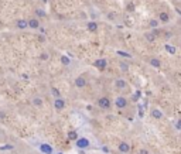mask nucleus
Here are the masks:
<instances>
[{"instance_id":"nucleus-1","label":"nucleus","mask_w":181,"mask_h":154,"mask_svg":"<svg viewBox=\"0 0 181 154\" xmlns=\"http://www.w3.org/2000/svg\"><path fill=\"white\" fill-rule=\"evenodd\" d=\"M98 108L99 109H102V110H108L110 109V106H112V102H110V99H109L108 96H102V98H99L98 99Z\"/></svg>"},{"instance_id":"nucleus-2","label":"nucleus","mask_w":181,"mask_h":154,"mask_svg":"<svg viewBox=\"0 0 181 154\" xmlns=\"http://www.w3.org/2000/svg\"><path fill=\"white\" fill-rule=\"evenodd\" d=\"M75 146H76V149H79V150H85V149H88V147L91 146V141H89L86 137H79V139L75 141Z\"/></svg>"},{"instance_id":"nucleus-3","label":"nucleus","mask_w":181,"mask_h":154,"mask_svg":"<svg viewBox=\"0 0 181 154\" xmlns=\"http://www.w3.org/2000/svg\"><path fill=\"white\" fill-rule=\"evenodd\" d=\"M115 106L117 109H126L127 108V99L125 96H117L115 99Z\"/></svg>"},{"instance_id":"nucleus-4","label":"nucleus","mask_w":181,"mask_h":154,"mask_svg":"<svg viewBox=\"0 0 181 154\" xmlns=\"http://www.w3.org/2000/svg\"><path fill=\"white\" fill-rule=\"evenodd\" d=\"M38 150L44 154H54V147L47 144V143H40L38 144Z\"/></svg>"},{"instance_id":"nucleus-5","label":"nucleus","mask_w":181,"mask_h":154,"mask_svg":"<svg viewBox=\"0 0 181 154\" xmlns=\"http://www.w3.org/2000/svg\"><path fill=\"white\" fill-rule=\"evenodd\" d=\"M117 150H119V153L127 154L129 151H130V144H129L127 141H120L119 146H117Z\"/></svg>"},{"instance_id":"nucleus-6","label":"nucleus","mask_w":181,"mask_h":154,"mask_svg":"<svg viewBox=\"0 0 181 154\" xmlns=\"http://www.w3.org/2000/svg\"><path fill=\"white\" fill-rule=\"evenodd\" d=\"M93 65L98 68V69H101V71H103L106 67H108V61L105 59V58H99V59H96L95 62H93Z\"/></svg>"},{"instance_id":"nucleus-7","label":"nucleus","mask_w":181,"mask_h":154,"mask_svg":"<svg viewBox=\"0 0 181 154\" xmlns=\"http://www.w3.org/2000/svg\"><path fill=\"white\" fill-rule=\"evenodd\" d=\"M16 26H17L19 30H26V28H29V21L24 20V19H19L16 21Z\"/></svg>"},{"instance_id":"nucleus-8","label":"nucleus","mask_w":181,"mask_h":154,"mask_svg":"<svg viewBox=\"0 0 181 154\" xmlns=\"http://www.w3.org/2000/svg\"><path fill=\"white\" fill-rule=\"evenodd\" d=\"M27 21H29V28H31V30H38L40 28V21L37 20L36 17H33V19H30Z\"/></svg>"},{"instance_id":"nucleus-9","label":"nucleus","mask_w":181,"mask_h":154,"mask_svg":"<svg viewBox=\"0 0 181 154\" xmlns=\"http://www.w3.org/2000/svg\"><path fill=\"white\" fill-rule=\"evenodd\" d=\"M74 83H75L76 88H85L86 86V79L84 77H78V78H75Z\"/></svg>"},{"instance_id":"nucleus-10","label":"nucleus","mask_w":181,"mask_h":154,"mask_svg":"<svg viewBox=\"0 0 181 154\" xmlns=\"http://www.w3.org/2000/svg\"><path fill=\"white\" fill-rule=\"evenodd\" d=\"M54 108H55L57 110H62V109L65 108V100H64L62 98L55 99V100H54Z\"/></svg>"},{"instance_id":"nucleus-11","label":"nucleus","mask_w":181,"mask_h":154,"mask_svg":"<svg viewBox=\"0 0 181 154\" xmlns=\"http://www.w3.org/2000/svg\"><path fill=\"white\" fill-rule=\"evenodd\" d=\"M150 115H151V117H154V119H163V112L160 109H157V108H153L150 110Z\"/></svg>"},{"instance_id":"nucleus-12","label":"nucleus","mask_w":181,"mask_h":154,"mask_svg":"<svg viewBox=\"0 0 181 154\" xmlns=\"http://www.w3.org/2000/svg\"><path fill=\"white\" fill-rule=\"evenodd\" d=\"M115 86H116L117 89H125V88L127 86V82H126L125 79L120 78V79H116V81H115Z\"/></svg>"},{"instance_id":"nucleus-13","label":"nucleus","mask_w":181,"mask_h":154,"mask_svg":"<svg viewBox=\"0 0 181 154\" xmlns=\"http://www.w3.org/2000/svg\"><path fill=\"white\" fill-rule=\"evenodd\" d=\"M86 28H88V31H91V33H96L98 24H96L95 21H88V23H86Z\"/></svg>"},{"instance_id":"nucleus-14","label":"nucleus","mask_w":181,"mask_h":154,"mask_svg":"<svg viewBox=\"0 0 181 154\" xmlns=\"http://www.w3.org/2000/svg\"><path fill=\"white\" fill-rule=\"evenodd\" d=\"M158 20H160L161 23H168V21H170V16H168L166 11H161V13H158Z\"/></svg>"},{"instance_id":"nucleus-15","label":"nucleus","mask_w":181,"mask_h":154,"mask_svg":"<svg viewBox=\"0 0 181 154\" xmlns=\"http://www.w3.org/2000/svg\"><path fill=\"white\" fill-rule=\"evenodd\" d=\"M164 50H166L168 54H171V55H174V54L177 52V48H176L174 45H170V44H166V45H164Z\"/></svg>"},{"instance_id":"nucleus-16","label":"nucleus","mask_w":181,"mask_h":154,"mask_svg":"<svg viewBox=\"0 0 181 154\" xmlns=\"http://www.w3.org/2000/svg\"><path fill=\"white\" fill-rule=\"evenodd\" d=\"M150 65L154 67V68H160V67H161V62H160L158 58H151V59H150Z\"/></svg>"},{"instance_id":"nucleus-17","label":"nucleus","mask_w":181,"mask_h":154,"mask_svg":"<svg viewBox=\"0 0 181 154\" xmlns=\"http://www.w3.org/2000/svg\"><path fill=\"white\" fill-rule=\"evenodd\" d=\"M79 137H78V133L76 132H74V130H71L70 133H68V140H71V141H76Z\"/></svg>"},{"instance_id":"nucleus-18","label":"nucleus","mask_w":181,"mask_h":154,"mask_svg":"<svg viewBox=\"0 0 181 154\" xmlns=\"http://www.w3.org/2000/svg\"><path fill=\"white\" fill-rule=\"evenodd\" d=\"M51 93H52V96H54L55 99H60V98H61V92H60L55 86H51Z\"/></svg>"},{"instance_id":"nucleus-19","label":"nucleus","mask_w":181,"mask_h":154,"mask_svg":"<svg viewBox=\"0 0 181 154\" xmlns=\"http://www.w3.org/2000/svg\"><path fill=\"white\" fill-rule=\"evenodd\" d=\"M116 54H117L119 57H123V58H127V59H130V58H132V55H130L129 52H125V51H122V50H117V51H116Z\"/></svg>"},{"instance_id":"nucleus-20","label":"nucleus","mask_w":181,"mask_h":154,"mask_svg":"<svg viewBox=\"0 0 181 154\" xmlns=\"http://www.w3.org/2000/svg\"><path fill=\"white\" fill-rule=\"evenodd\" d=\"M61 62H62V65H65V67H68L70 64H71V59L67 57V55H61Z\"/></svg>"},{"instance_id":"nucleus-21","label":"nucleus","mask_w":181,"mask_h":154,"mask_svg":"<svg viewBox=\"0 0 181 154\" xmlns=\"http://www.w3.org/2000/svg\"><path fill=\"white\" fill-rule=\"evenodd\" d=\"M149 26L151 27V30H153V28H157V27H158V20H156V19H151V20L149 21Z\"/></svg>"},{"instance_id":"nucleus-22","label":"nucleus","mask_w":181,"mask_h":154,"mask_svg":"<svg viewBox=\"0 0 181 154\" xmlns=\"http://www.w3.org/2000/svg\"><path fill=\"white\" fill-rule=\"evenodd\" d=\"M33 105L37 106V108L42 106V99H41V98H34V99H33Z\"/></svg>"},{"instance_id":"nucleus-23","label":"nucleus","mask_w":181,"mask_h":154,"mask_svg":"<svg viewBox=\"0 0 181 154\" xmlns=\"http://www.w3.org/2000/svg\"><path fill=\"white\" fill-rule=\"evenodd\" d=\"M14 149V146H11V144H4V146H0V150L1 151H4V150H13Z\"/></svg>"},{"instance_id":"nucleus-24","label":"nucleus","mask_w":181,"mask_h":154,"mask_svg":"<svg viewBox=\"0 0 181 154\" xmlns=\"http://www.w3.org/2000/svg\"><path fill=\"white\" fill-rule=\"evenodd\" d=\"M145 37H146V38H147V41H150V42L156 40V37L153 36V33H146V34H145Z\"/></svg>"},{"instance_id":"nucleus-25","label":"nucleus","mask_w":181,"mask_h":154,"mask_svg":"<svg viewBox=\"0 0 181 154\" xmlns=\"http://www.w3.org/2000/svg\"><path fill=\"white\" fill-rule=\"evenodd\" d=\"M36 14H37V16H40V17H45V11H44V10H41V9H37Z\"/></svg>"},{"instance_id":"nucleus-26","label":"nucleus","mask_w":181,"mask_h":154,"mask_svg":"<svg viewBox=\"0 0 181 154\" xmlns=\"http://www.w3.org/2000/svg\"><path fill=\"white\" fill-rule=\"evenodd\" d=\"M119 65H120V68H122V71H125V72H126V71L129 69V67H127V65H126V64H125L123 61H120V62H119Z\"/></svg>"},{"instance_id":"nucleus-27","label":"nucleus","mask_w":181,"mask_h":154,"mask_svg":"<svg viewBox=\"0 0 181 154\" xmlns=\"http://www.w3.org/2000/svg\"><path fill=\"white\" fill-rule=\"evenodd\" d=\"M40 59H41V61H47V59H48V54H47V52L40 54Z\"/></svg>"},{"instance_id":"nucleus-28","label":"nucleus","mask_w":181,"mask_h":154,"mask_svg":"<svg viewBox=\"0 0 181 154\" xmlns=\"http://www.w3.org/2000/svg\"><path fill=\"white\" fill-rule=\"evenodd\" d=\"M174 124H176V129H177V130H181V117L174 123Z\"/></svg>"},{"instance_id":"nucleus-29","label":"nucleus","mask_w":181,"mask_h":154,"mask_svg":"<svg viewBox=\"0 0 181 154\" xmlns=\"http://www.w3.org/2000/svg\"><path fill=\"white\" fill-rule=\"evenodd\" d=\"M151 33H153V36H154V37L160 36V30H158V28H153V30H151Z\"/></svg>"},{"instance_id":"nucleus-30","label":"nucleus","mask_w":181,"mask_h":154,"mask_svg":"<svg viewBox=\"0 0 181 154\" xmlns=\"http://www.w3.org/2000/svg\"><path fill=\"white\" fill-rule=\"evenodd\" d=\"M139 98H140V92H136V93H135V96H133V99H135V100H137Z\"/></svg>"},{"instance_id":"nucleus-31","label":"nucleus","mask_w":181,"mask_h":154,"mask_svg":"<svg viewBox=\"0 0 181 154\" xmlns=\"http://www.w3.org/2000/svg\"><path fill=\"white\" fill-rule=\"evenodd\" d=\"M139 154H149V151H147V150H145V149H142V150L139 151Z\"/></svg>"},{"instance_id":"nucleus-32","label":"nucleus","mask_w":181,"mask_h":154,"mask_svg":"<svg viewBox=\"0 0 181 154\" xmlns=\"http://www.w3.org/2000/svg\"><path fill=\"white\" fill-rule=\"evenodd\" d=\"M102 150H103V153H109V149H108V147H102Z\"/></svg>"},{"instance_id":"nucleus-33","label":"nucleus","mask_w":181,"mask_h":154,"mask_svg":"<svg viewBox=\"0 0 181 154\" xmlns=\"http://www.w3.org/2000/svg\"><path fill=\"white\" fill-rule=\"evenodd\" d=\"M176 13H178V14L181 16V10H180V9H176Z\"/></svg>"},{"instance_id":"nucleus-34","label":"nucleus","mask_w":181,"mask_h":154,"mask_svg":"<svg viewBox=\"0 0 181 154\" xmlns=\"http://www.w3.org/2000/svg\"><path fill=\"white\" fill-rule=\"evenodd\" d=\"M58 154H64V153H58Z\"/></svg>"}]
</instances>
